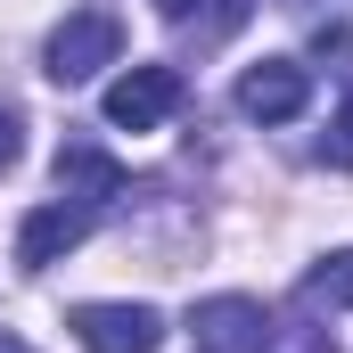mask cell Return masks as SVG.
Returning <instances> with one entry per match:
<instances>
[{"label":"cell","instance_id":"6da1fadb","mask_svg":"<svg viewBox=\"0 0 353 353\" xmlns=\"http://www.w3.org/2000/svg\"><path fill=\"white\" fill-rule=\"evenodd\" d=\"M123 58V25L107 17V8H74L58 33H50V50H41V74L50 83H90L99 66H115Z\"/></svg>","mask_w":353,"mask_h":353},{"label":"cell","instance_id":"7a4b0ae2","mask_svg":"<svg viewBox=\"0 0 353 353\" xmlns=\"http://www.w3.org/2000/svg\"><path fill=\"white\" fill-rule=\"evenodd\" d=\"M181 107V66H123L107 83V123L115 132H157Z\"/></svg>","mask_w":353,"mask_h":353},{"label":"cell","instance_id":"3957f363","mask_svg":"<svg viewBox=\"0 0 353 353\" xmlns=\"http://www.w3.org/2000/svg\"><path fill=\"white\" fill-rule=\"evenodd\" d=\"M74 337H83V353H157L165 312L157 304H74Z\"/></svg>","mask_w":353,"mask_h":353},{"label":"cell","instance_id":"277c9868","mask_svg":"<svg viewBox=\"0 0 353 353\" xmlns=\"http://www.w3.org/2000/svg\"><path fill=\"white\" fill-rule=\"evenodd\" d=\"M304 107H312V74L296 58H263V66L239 74V115L247 123H296Z\"/></svg>","mask_w":353,"mask_h":353},{"label":"cell","instance_id":"5b68a950","mask_svg":"<svg viewBox=\"0 0 353 353\" xmlns=\"http://www.w3.org/2000/svg\"><path fill=\"white\" fill-rule=\"evenodd\" d=\"M83 239H90V205H66V197H58V205H33V214L17 222V263L50 271L66 247H83Z\"/></svg>","mask_w":353,"mask_h":353},{"label":"cell","instance_id":"8992f818","mask_svg":"<svg viewBox=\"0 0 353 353\" xmlns=\"http://www.w3.org/2000/svg\"><path fill=\"white\" fill-rule=\"evenodd\" d=\"M189 329H197V345L205 353H263V304L255 296H214V304H197L189 312Z\"/></svg>","mask_w":353,"mask_h":353},{"label":"cell","instance_id":"52a82bcc","mask_svg":"<svg viewBox=\"0 0 353 353\" xmlns=\"http://www.w3.org/2000/svg\"><path fill=\"white\" fill-rule=\"evenodd\" d=\"M58 189H66L74 205H107V197H123V165H115L99 140H66V148H58Z\"/></svg>","mask_w":353,"mask_h":353},{"label":"cell","instance_id":"ba28073f","mask_svg":"<svg viewBox=\"0 0 353 353\" xmlns=\"http://www.w3.org/2000/svg\"><path fill=\"white\" fill-rule=\"evenodd\" d=\"M17 157H25V115H17V107H0V173H8Z\"/></svg>","mask_w":353,"mask_h":353},{"label":"cell","instance_id":"9c48e42d","mask_svg":"<svg viewBox=\"0 0 353 353\" xmlns=\"http://www.w3.org/2000/svg\"><path fill=\"white\" fill-rule=\"evenodd\" d=\"M312 288H337V296H345V304H353V255H337V271H321Z\"/></svg>","mask_w":353,"mask_h":353},{"label":"cell","instance_id":"30bf717a","mask_svg":"<svg viewBox=\"0 0 353 353\" xmlns=\"http://www.w3.org/2000/svg\"><path fill=\"white\" fill-rule=\"evenodd\" d=\"M329 157H337V165H353V107L337 115V140H329Z\"/></svg>","mask_w":353,"mask_h":353},{"label":"cell","instance_id":"8fae6325","mask_svg":"<svg viewBox=\"0 0 353 353\" xmlns=\"http://www.w3.org/2000/svg\"><path fill=\"white\" fill-rule=\"evenodd\" d=\"M157 8H165V17H189V0H157Z\"/></svg>","mask_w":353,"mask_h":353},{"label":"cell","instance_id":"7c38bea8","mask_svg":"<svg viewBox=\"0 0 353 353\" xmlns=\"http://www.w3.org/2000/svg\"><path fill=\"white\" fill-rule=\"evenodd\" d=\"M0 353H33V345H25V337H0Z\"/></svg>","mask_w":353,"mask_h":353}]
</instances>
